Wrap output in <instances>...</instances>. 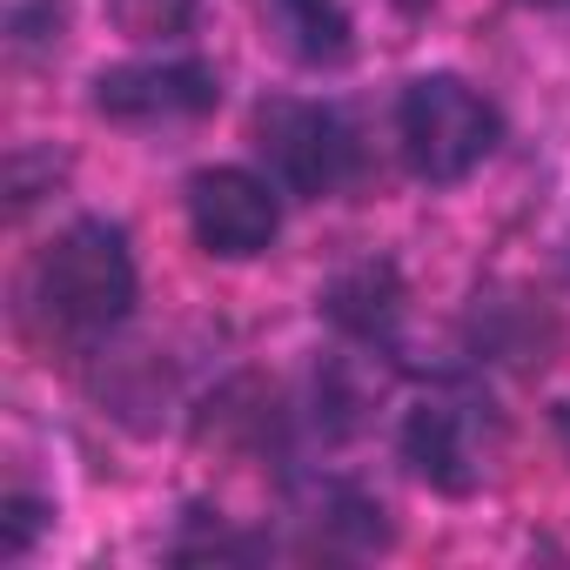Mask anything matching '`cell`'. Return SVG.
I'll list each match as a JSON object with an SVG mask.
<instances>
[{
	"label": "cell",
	"instance_id": "obj_4",
	"mask_svg": "<svg viewBox=\"0 0 570 570\" xmlns=\"http://www.w3.org/2000/svg\"><path fill=\"white\" fill-rule=\"evenodd\" d=\"M490 403H476L470 390H430L410 403L403 430H396V450L410 463L416 483H430L436 497H470L483 483V416Z\"/></svg>",
	"mask_w": 570,
	"mask_h": 570
},
{
	"label": "cell",
	"instance_id": "obj_14",
	"mask_svg": "<svg viewBox=\"0 0 570 570\" xmlns=\"http://www.w3.org/2000/svg\"><path fill=\"white\" fill-rule=\"evenodd\" d=\"M557 423H563V436H570V403H563V410H557Z\"/></svg>",
	"mask_w": 570,
	"mask_h": 570
},
{
	"label": "cell",
	"instance_id": "obj_12",
	"mask_svg": "<svg viewBox=\"0 0 570 570\" xmlns=\"http://www.w3.org/2000/svg\"><path fill=\"white\" fill-rule=\"evenodd\" d=\"M41 28H61V0H28V8H14V41H21V48L55 41V35H41Z\"/></svg>",
	"mask_w": 570,
	"mask_h": 570
},
{
	"label": "cell",
	"instance_id": "obj_7",
	"mask_svg": "<svg viewBox=\"0 0 570 570\" xmlns=\"http://www.w3.org/2000/svg\"><path fill=\"white\" fill-rule=\"evenodd\" d=\"M316 309L343 343L390 356L396 330H403V275H396V262H356L316 296Z\"/></svg>",
	"mask_w": 570,
	"mask_h": 570
},
{
	"label": "cell",
	"instance_id": "obj_9",
	"mask_svg": "<svg viewBox=\"0 0 570 570\" xmlns=\"http://www.w3.org/2000/svg\"><path fill=\"white\" fill-rule=\"evenodd\" d=\"M309 517H316L323 543H336V550H350V557L390 543V510H383L370 490H356V483H323V490L309 497Z\"/></svg>",
	"mask_w": 570,
	"mask_h": 570
},
{
	"label": "cell",
	"instance_id": "obj_13",
	"mask_svg": "<svg viewBox=\"0 0 570 570\" xmlns=\"http://www.w3.org/2000/svg\"><path fill=\"white\" fill-rule=\"evenodd\" d=\"M390 8H396V14H410V21H416V14H430V8H436V0H390Z\"/></svg>",
	"mask_w": 570,
	"mask_h": 570
},
{
	"label": "cell",
	"instance_id": "obj_15",
	"mask_svg": "<svg viewBox=\"0 0 570 570\" xmlns=\"http://www.w3.org/2000/svg\"><path fill=\"white\" fill-rule=\"evenodd\" d=\"M543 8H570V0H543Z\"/></svg>",
	"mask_w": 570,
	"mask_h": 570
},
{
	"label": "cell",
	"instance_id": "obj_3",
	"mask_svg": "<svg viewBox=\"0 0 570 570\" xmlns=\"http://www.w3.org/2000/svg\"><path fill=\"white\" fill-rule=\"evenodd\" d=\"M255 155L303 202H330V195H350L363 181V135L330 101H296V95L262 101L255 108Z\"/></svg>",
	"mask_w": 570,
	"mask_h": 570
},
{
	"label": "cell",
	"instance_id": "obj_8",
	"mask_svg": "<svg viewBox=\"0 0 570 570\" xmlns=\"http://www.w3.org/2000/svg\"><path fill=\"white\" fill-rule=\"evenodd\" d=\"M262 21H268L275 48L309 75H330L356 55V21L343 0H262Z\"/></svg>",
	"mask_w": 570,
	"mask_h": 570
},
{
	"label": "cell",
	"instance_id": "obj_5",
	"mask_svg": "<svg viewBox=\"0 0 570 570\" xmlns=\"http://www.w3.org/2000/svg\"><path fill=\"white\" fill-rule=\"evenodd\" d=\"M222 108V75L208 61H121L95 75V115L121 128H181Z\"/></svg>",
	"mask_w": 570,
	"mask_h": 570
},
{
	"label": "cell",
	"instance_id": "obj_10",
	"mask_svg": "<svg viewBox=\"0 0 570 570\" xmlns=\"http://www.w3.org/2000/svg\"><path fill=\"white\" fill-rule=\"evenodd\" d=\"M195 8L202 0H108V14L128 41H175L195 28Z\"/></svg>",
	"mask_w": 570,
	"mask_h": 570
},
{
	"label": "cell",
	"instance_id": "obj_2",
	"mask_svg": "<svg viewBox=\"0 0 570 570\" xmlns=\"http://www.w3.org/2000/svg\"><path fill=\"white\" fill-rule=\"evenodd\" d=\"M396 141H403V161H410L416 181L456 188L497 155L503 115L463 75H416L396 95Z\"/></svg>",
	"mask_w": 570,
	"mask_h": 570
},
{
	"label": "cell",
	"instance_id": "obj_6",
	"mask_svg": "<svg viewBox=\"0 0 570 570\" xmlns=\"http://www.w3.org/2000/svg\"><path fill=\"white\" fill-rule=\"evenodd\" d=\"M188 228L208 255L222 262H248L275 242L282 228V202L275 181H262L255 168H202L188 181Z\"/></svg>",
	"mask_w": 570,
	"mask_h": 570
},
{
	"label": "cell",
	"instance_id": "obj_11",
	"mask_svg": "<svg viewBox=\"0 0 570 570\" xmlns=\"http://www.w3.org/2000/svg\"><path fill=\"white\" fill-rule=\"evenodd\" d=\"M48 503L41 497H28V490H14L8 503H0V563H21L28 550H35V537L48 530Z\"/></svg>",
	"mask_w": 570,
	"mask_h": 570
},
{
	"label": "cell",
	"instance_id": "obj_1",
	"mask_svg": "<svg viewBox=\"0 0 570 570\" xmlns=\"http://www.w3.org/2000/svg\"><path fill=\"white\" fill-rule=\"evenodd\" d=\"M135 296H141V275H135L128 235L115 222H101V215L68 222L35 262V309L68 343L115 336L135 316Z\"/></svg>",
	"mask_w": 570,
	"mask_h": 570
}]
</instances>
